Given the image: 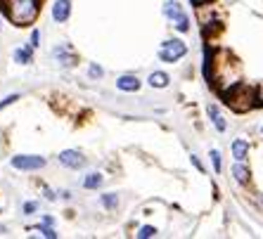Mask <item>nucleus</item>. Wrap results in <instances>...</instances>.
Returning <instances> with one entry per match:
<instances>
[{
    "label": "nucleus",
    "instance_id": "nucleus-1",
    "mask_svg": "<svg viewBox=\"0 0 263 239\" xmlns=\"http://www.w3.org/2000/svg\"><path fill=\"white\" fill-rule=\"evenodd\" d=\"M38 14V0H10V19L17 26H29Z\"/></svg>",
    "mask_w": 263,
    "mask_h": 239
},
{
    "label": "nucleus",
    "instance_id": "nucleus-2",
    "mask_svg": "<svg viewBox=\"0 0 263 239\" xmlns=\"http://www.w3.org/2000/svg\"><path fill=\"white\" fill-rule=\"evenodd\" d=\"M185 55H187V45H185L180 38H168L159 48V59L164 62V64H176V62H180Z\"/></svg>",
    "mask_w": 263,
    "mask_h": 239
},
{
    "label": "nucleus",
    "instance_id": "nucleus-3",
    "mask_svg": "<svg viewBox=\"0 0 263 239\" xmlns=\"http://www.w3.org/2000/svg\"><path fill=\"white\" fill-rule=\"evenodd\" d=\"M10 166L17 168V171H24V173H33V171H41L45 168V159L38 156V154H17L10 159Z\"/></svg>",
    "mask_w": 263,
    "mask_h": 239
},
{
    "label": "nucleus",
    "instance_id": "nucleus-4",
    "mask_svg": "<svg viewBox=\"0 0 263 239\" xmlns=\"http://www.w3.org/2000/svg\"><path fill=\"white\" fill-rule=\"evenodd\" d=\"M60 164L64 166V168H71V171H79V168H83L86 166V156L79 152V149H64V152H60Z\"/></svg>",
    "mask_w": 263,
    "mask_h": 239
},
{
    "label": "nucleus",
    "instance_id": "nucleus-5",
    "mask_svg": "<svg viewBox=\"0 0 263 239\" xmlns=\"http://www.w3.org/2000/svg\"><path fill=\"white\" fill-rule=\"evenodd\" d=\"M50 14H52V19H55L57 24L69 22V17H71V0H55V3H52Z\"/></svg>",
    "mask_w": 263,
    "mask_h": 239
},
{
    "label": "nucleus",
    "instance_id": "nucleus-6",
    "mask_svg": "<svg viewBox=\"0 0 263 239\" xmlns=\"http://www.w3.org/2000/svg\"><path fill=\"white\" fill-rule=\"evenodd\" d=\"M52 57L60 62L62 67H73L76 64V55H73V50L69 43H62L57 48H52Z\"/></svg>",
    "mask_w": 263,
    "mask_h": 239
},
{
    "label": "nucleus",
    "instance_id": "nucleus-7",
    "mask_svg": "<svg viewBox=\"0 0 263 239\" xmlns=\"http://www.w3.org/2000/svg\"><path fill=\"white\" fill-rule=\"evenodd\" d=\"M230 175H233V180L237 185H242V187H247V185L251 183V171H249V166H247V161H235L233 168H230Z\"/></svg>",
    "mask_w": 263,
    "mask_h": 239
},
{
    "label": "nucleus",
    "instance_id": "nucleus-8",
    "mask_svg": "<svg viewBox=\"0 0 263 239\" xmlns=\"http://www.w3.org/2000/svg\"><path fill=\"white\" fill-rule=\"evenodd\" d=\"M140 86H142L140 78L133 74H123L117 78V90H121V92H138Z\"/></svg>",
    "mask_w": 263,
    "mask_h": 239
},
{
    "label": "nucleus",
    "instance_id": "nucleus-9",
    "mask_svg": "<svg viewBox=\"0 0 263 239\" xmlns=\"http://www.w3.org/2000/svg\"><path fill=\"white\" fill-rule=\"evenodd\" d=\"M230 152H233V159L235 161H247V159H249V140H245V137L233 140Z\"/></svg>",
    "mask_w": 263,
    "mask_h": 239
},
{
    "label": "nucleus",
    "instance_id": "nucleus-10",
    "mask_svg": "<svg viewBox=\"0 0 263 239\" xmlns=\"http://www.w3.org/2000/svg\"><path fill=\"white\" fill-rule=\"evenodd\" d=\"M206 114H209V118H211V123H214V128L218 130V133H226V130H228V121H226V116L220 114L218 105H209L206 107Z\"/></svg>",
    "mask_w": 263,
    "mask_h": 239
},
{
    "label": "nucleus",
    "instance_id": "nucleus-11",
    "mask_svg": "<svg viewBox=\"0 0 263 239\" xmlns=\"http://www.w3.org/2000/svg\"><path fill=\"white\" fill-rule=\"evenodd\" d=\"M147 86L154 88V90H164V88L171 86V76L166 74V71H152L149 78H147Z\"/></svg>",
    "mask_w": 263,
    "mask_h": 239
},
{
    "label": "nucleus",
    "instance_id": "nucleus-12",
    "mask_svg": "<svg viewBox=\"0 0 263 239\" xmlns=\"http://www.w3.org/2000/svg\"><path fill=\"white\" fill-rule=\"evenodd\" d=\"M161 12H164V17L168 19V22H176V19H180L185 14V10H183V5H180L178 0H166Z\"/></svg>",
    "mask_w": 263,
    "mask_h": 239
},
{
    "label": "nucleus",
    "instance_id": "nucleus-13",
    "mask_svg": "<svg viewBox=\"0 0 263 239\" xmlns=\"http://www.w3.org/2000/svg\"><path fill=\"white\" fill-rule=\"evenodd\" d=\"M12 59L17 62L19 67H26V64H31V59H33V48H31V45H22V48H14V50H12Z\"/></svg>",
    "mask_w": 263,
    "mask_h": 239
},
{
    "label": "nucleus",
    "instance_id": "nucleus-14",
    "mask_svg": "<svg viewBox=\"0 0 263 239\" xmlns=\"http://www.w3.org/2000/svg\"><path fill=\"white\" fill-rule=\"evenodd\" d=\"M102 183H104V175L102 173H88L86 178H83V187H86V190H100V187H102Z\"/></svg>",
    "mask_w": 263,
    "mask_h": 239
},
{
    "label": "nucleus",
    "instance_id": "nucleus-15",
    "mask_svg": "<svg viewBox=\"0 0 263 239\" xmlns=\"http://www.w3.org/2000/svg\"><path fill=\"white\" fill-rule=\"evenodd\" d=\"M100 204H102V209H107V211H117L119 209V194L117 192H107V194L100 196Z\"/></svg>",
    "mask_w": 263,
    "mask_h": 239
},
{
    "label": "nucleus",
    "instance_id": "nucleus-16",
    "mask_svg": "<svg viewBox=\"0 0 263 239\" xmlns=\"http://www.w3.org/2000/svg\"><path fill=\"white\" fill-rule=\"evenodd\" d=\"M157 234H159V230H157L154 225H142L140 230L135 232V237L138 239H152V237H157Z\"/></svg>",
    "mask_w": 263,
    "mask_h": 239
},
{
    "label": "nucleus",
    "instance_id": "nucleus-17",
    "mask_svg": "<svg viewBox=\"0 0 263 239\" xmlns=\"http://www.w3.org/2000/svg\"><path fill=\"white\" fill-rule=\"evenodd\" d=\"M36 230H38V234H41V237H48V239H55L57 237L55 225H50V223H41Z\"/></svg>",
    "mask_w": 263,
    "mask_h": 239
},
{
    "label": "nucleus",
    "instance_id": "nucleus-18",
    "mask_svg": "<svg viewBox=\"0 0 263 239\" xmlns=\"http://www.w3.org/2000/svg\"><path fill=\"white\" fill-rule=\"evenodd\" d=\"M173 29H176L178 33H187V31H190V17L183 14L180 19H176V22H173Z\"/></svg>",
    "mask_w": 263,
    "mask_h": 239
},
{
    "label": "nucleus",
    "instance_id": "nucleus-19",
    "mask_svg": "<svg viewBox=\"0 0 263 239\" xmlns=\"http://www.w3.org/2000/svg\"><path fill=\"white\" fill-rule=\"evenodd\" d=\"M209 156H211V164H214V171H216V173H220V171H223V159H220V152H218V149H211V152H209Z\"/></svg>",
    "mask_w": 263,
    "mask_h": 239
},
{
    "label": "nucleus",
    "instance_id": "nucleus-20",
    "mask_svg": "<svg viewBox=\"0 0 263 239\" xmlns=\"http://www.w3.org/2000/svg\"><path fill=\"white\" fill-rule=\"evenodd\" d=\"M88 76H90V78H102V76H104L102 67H100V64H95V62H92V64H88Z\"/></svg>",
    "mask_w": 263,
    "mask_h": 239
},
{
    "label": "nucleus",
    "instance_id": "nucleus-21",
    "mask_svg": "<svg viewBox=\"0 0 263 239\" xmlns=\"http://www.w3.org/2000/svg\"><path fill=\"white\" fill-rule=\"evenodd\" d=\"M22 213H24V215L38 213V202H24V204H22Z\"/></svg>",
    "mask_w": 263,
    "mask_h": 239
},
{
    "label": "nucleus",
    "instance_id": "nucleus-22",
    "mask_svg": "<svg viewBox=\"0 0 263 239\" xmlns=\"http://www.w3.org/2000/svg\"><path fill=\"white\" fill-rule=\"evenodd\" d=\"M19 99V92H12V95H7V97H3V102H0V111L5 109V107H10V105H14Z\"/></svg>",
    "mask_w": 263,
    "mask_h": 239
},
{
    "label": "nucleus",
    "instance_id": "nucleus-23",
    "mask_svg": "<svg viewBox=\"0 0 263 239\" xmlns=\"http://www.w3.org/2000/svg\"><path fill=\"white\" fill-rule=\"evenodd\" d=\"M29 45H31V48H33V50H36V48H38V45H41V31H38V29H33V31H31Z\"/></svg>",
    "mask_w": 263,
    "mask_h": 239
},
{
    "label": "nucleus",
    "instance_id": "nucleus-24",
    "mask_svg": "<svg viewBox=\"0 0 263 239\" xmlns=\"http://www.w3.org/2000/svg\"><path fill=\"white\" fill-rule=\"evenodd\" d=\"M190 161H192V166H195L197 171H199V173H204V164H202V161H199V156H197V154H192V156H190Z\"/></svg>",
    "mask_w": 263,
    "mask_h": 239
},
{
    "label": "nucleus",
    "instance_id": "nucleus-25",
    "mask_svg": "<svg viewBox=\"0 0 263 239\" xmlns=\"http://www.w3.org/2000/svg\"><path fill=\"white\" fill-rule=\"evenodd\" d=\"M43 194H45V199H48V202H57V192H55V190H50V187H45Z\"/></svg>",
    "mask_w": 263,
    "mask_h": 239
},
{
    "label": "nucleus",
    "instance_id": "nucleus-26",
    "mask_svg": "<svg viewBox=\"0 0 263 239\" xmlns=\"http://www.w3.org/2000/svg\"><path fill=\"white\" fill-rule=\"evenodd\" d=\"M60 196H62V199H71V192H69V190H62Z\"/></svg>",
    "mask_w": 263,
    "mask_h": 239
},
{
    "label": "nucleus",
    "instance_id": "nucleus-27",
    "mask_svg": "<svg viewBox=\"0 0 263 239\" xmlns=\"http://www.w3.org/2000/svg\"><path fill=\"white\" fill-rule=\"evenodd\" d=\"M43 223H50V225H55V218H52V215H43Z\"/></svg>",
    "mask_w": 263,
    "mask_h": 239
},
{
    "label": "nucleus",
    "instance_id": "nucleus-28",
    "mask_svg": "<svg viewBox=\"0 0 263 239\" xmlns=\"http://www.w3.org/2000/svg\"><path fill=\"white\" fill-rule=\"evenodd\" d=\"M195 5H204V3H211V0H192Z\"/></svg>",
    "mask_w": 263,
    "mask_h": 239
},
{
    "label": "nucleus",
    "instance_id": "nucleus-29",
    "mask_svg": "<svg viewBox=\"0 0 263 239\" xmlns=\"http://www.w3.org/2000/svg\"><path fill=\"white\" fill-rule=\"evenodd\" d=\"M0 234H5V227H3V225H0Z\"/></svg>",
    "mask_w": 263,
    "mask_h": 239
},
{
    "label": "nucleus",
    "instance_id": "nucleus-30",
    "mask_svg": "<svg viewBox=\"0 0 263 239\" xmlns=\"http://www.w3.org/2000/svg\"><path fill=\"white\" fill-rule=\"evenodd\" d=\"M0 29H3V19H0Z\"/></svg>",
    "mask_w": 263,
    "mask_h": 239
},
{
    "label": "nucleus",
    "instance_id": "nucleus-31",
    "mask_svg": "<svg viewBox=\"0 0 263 239\" xmlns=\"http://www.w3.org/2000/svg\"><path fill=\"white\" fill-rule=\"evenodd\" d=\"M261 135H263V123H261Z\"/></svg>",
    "mask_w": 263,
    "mask_h": 239
}]
</instances>
